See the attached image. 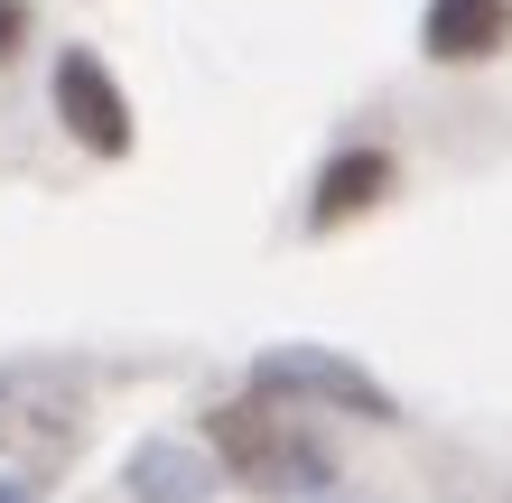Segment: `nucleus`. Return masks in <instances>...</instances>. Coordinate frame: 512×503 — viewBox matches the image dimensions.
Wrapping results in <instances>:
<instances>
[{"label":"nucleus","instance_id":"nucleus-1","mask_svg":"<svg viewBox=\"0 0 512 503\" xmlns=\"http://www.w3.org/2000/svg\"><path fill=\"white\" fill-rule=\"evenodd\" d=\"M215 448L243 466L252 485H317L326 476V448H308L289 420H270V410H252V401L215 410Z\"/></svg>","mask_w":512,"mask_h":503},{"label":"nucleus","instance_id":"nucleus-2","mask_svg":"<svg viewBox=\"0 0 512 503\" xmlns=\"http://www.w3.org/2000/svg\"><path fill=\"white\" fill-rule=\"evenodd\" d=\"M261 392H317V401H345V410H364V420H391V392L373 373H354L336 364V354H317V345H280V354H261Z\"/></svg>","mask_w":512,"mask_h":503},{"label":"nucleus","instance_id":"nucleus-3","mask_svg":"<svg viewBox=\"0 0 512 503\" xmlns=\"http://www.w3.org/2000/svg\"><path fill=\"white\" fill-rule=\"evenodd\" d=\"M56 112H66V131L84 150H103V159L131 150V103H122V84H112L94 56H66V66H56Z\"/></svg>","mask_w":512,"mask_h":503},{"label":"nucleus","instance_id":"nucleus-4","mask_svg":"<svg viewBox=\"0 0 512 503\" xmlns=\"http://www.w3.org/2000/svg\"><path fill=\"white\" fill-rule=\"evenodd\" d=\"M503 19H512V0H438V10H429V56H447V66L494 56L503 47Z\"/></svg>","mask_w":512,"mask_h":503},{"label":"nucleus","instance_id":"nucleus-5","mask_svg":"<svg viewBox=\"0 0 512 503\" xmlns=\"http://www.w3.org/2000/svg\"><path fill=\"white\" fill-rule=\"evenodd\" d=\"M131 494H149V503H205V457L159 438V448L131 457Z\"/></svg>","mask_w":512,"mask_h":503},{"label":"nucleus","instance_id":"nucleus-6","mask_svg":"<svg viewBox=\"0 0 512 503\" xmlns=\"http://www.w3.org/2000/svg\"><path fill=\"white\" fill-rule=\"evenodd\" d=\"M382 187H391V159H382V150H354V159H336V168L317 177V224H345L354 205H373Z\"/></svg>","mask_w":512,"mask_h":503},{"label":"nucleus","instance_id":"nucleus-7","mask_svg":"<svg viewBox=\"0 0 512 503\" xmlns=\"http://www.w3.org/2000/svg\"><path fill=\"white\" fill-rule=\"evenodd\" d=\"M19 38H28V10H19V0H0V56H10Z\"/></svg>","mask_w":512,"mask_h":503},{"label":"nucleus","instance_id":"nucleus-8","mask_svg":"<svg viewBox=\"0 0 512 503\" xmlns=\"http://www.w3.org/2000/svg\"><path fill=\"white\" fill-rule=\"evenodd\" d=\"M0 503H38V494H28V485H0Z\"/></svg>","mask_w":512,"mask_h":503}]
</instances>
